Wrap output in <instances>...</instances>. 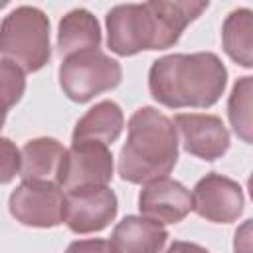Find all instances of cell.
<instances>
[{
    "instance_id": "cell-1",
    "label": "cell",
    "mask_w": 253,
    "mask_h": 253,
    "mask_svg": "<svg viewBox=\"0 0 253 253\" xmlns=\"http://www.w3.org/2000/svg\"><path fill=\"white\" fill-rule=\"evenodd\" d=\"M208 2H142L117 4L107 12V45L121 57L168 49L184 30L208 10Z\"/></svg>"
},
{
    "instance_id": "cell-2",
    "label": "cell",
    "mask_w": 253,
    "mask_h": 253,
    "mask_svg": "<svg viewBox=\"0 0 253 253\" xmlns=\"http://www.w3.org/2000/svg\"><path fill=\"white\" fill-rule=\"evenodd\" d=\"M227 85V69L213 51L170 53L152 61L148 91L168 109L213 107Z\"/></svg>"
},
{
    "instance_id": "cell-3",
    "label": "cell",
    "mask_w": 253,
    "mask_h": 253,
    "mask_svg": "<svg viewBox=\"0 0 253 253\" xmlns=\"http://www.w3.org/2000/svg\"><path fill=\"white\" fill-rule=\"evenodd\" d=\"M126 142L119 152V176L128 184H148L168 176L178 164V130L156 107H140L128 119Z\"/></svg>"
},
{
    "instance_id": "cell-4",
    "label": "cell",
    "mask_w": 253,
    "mask_h": 253,
    "mask_svg": "<svg viewBox=\"0 0 253 253\" xmlns=\"http://www.w3.org/2000/svg\"><path fill=\"white\" fill-rule=\"evenodd\" d=\"M0 55L24 73L45 67L51 59L49 18L38 6H18L0 24Z\"/></svg>"
},
{
    "instance_id": "cell-5",
    "label": "cell",
    "mask_w": 253,
    "mask_h": 253,
    "mask_svg": "<svg viewBox=\"0 0 253 253\" xmlns=\"http://www.w3.org/2000/svg\"><path fill=\"white\" fill-rule=\"evenodd\" d=\"M57 79L63 95L73 103H87L113 91L123 81V67L101 49L73 53L61 59Z\"/></svg>"
},
{
    "instance_id": "cell-6",
    "label": "cell",
    "mask_w": 253,
    "mask_h": 253,
    "mask_svg": "<svg viewBox=\"0 0 253 253\" xmlns=\"http://www.w3.org/2000/svg\"><path fill=\"white\" fill-rule=\"evenodd\" d=\"M8 210L26 227H57L65 215V192L49 180H22L10 194Z\"/></svg>"
},
{
    "instance_id": "cell-7",
    "label": "cell",
    "mask_w": 253,
    "mask_h": 253,
    "mask_svg": "<svg viewBox=\"0 0 253 253\" xmlns=\"http://www.w3.org/2000/svg\"><path fill=\"white\" fill-rule=\"evenodd\" d=\"M113 152L107 144L71 142L59 162L55 184L63 192L89 186H109V182L113 180Z\"/></svg>"
},
{
    "instance_id": "cell-8",
    "label": "cell",
    "mask_w": 253,
    "mask_h": 253,
    "mask_svg": "<svg viewBox=\"0 0 253 253\" xmlns=\"http://www.w3.org/2000/svg\"><path fill=\"white\" fill-rule=\"evenodd\" d=\"M117 211L119 200L109 186H89L65 192L63 223L77 235L103 231L115 221Z\"/></svg>"
},
{
    "instance_id": "cell-9",
    "label": "cell",
    "mask_w": 253,
    "mask_h": 253,
    "mask_svg": "<svg viewBox=\"0 0 253 253\" xmlns=\"http://www.w3.org/2000/svg\"><path fill=\"white\" fill-rule=\"evenodd\" d=\"M245 196L241 186L217 172L200 178L192 192V211L211 223H233L243 213Z\"/></svg>"
},
{
    "instance_id": "cell-10",
    "label": "cell",
    "mask_w": 253,
    "mask_h": 253,
    "mask_svg": "<svg viewBox=\"0 0 253 253\" xmlns=\"http://www.w3.org/2000/svg\"><path fill=\"white\" fill-rule=\"evenodd\" d=\"M174 125L182 136L184 150L200 160L213 162L229 150V130L217 115L180 113L174 117Z\"/></svg>"
},
{
    "instance_id": "cell-11",
    "label": "cell",
    "mask_w": 253,
    "mask_h": 253,
    "mask_svg": "<svg viewBox=\"0 0 253 253\" xmlns=\"http://www.w3.org/2000/svg\"><path fill=\"white\" fill-rule=\"evenodd\" d=\"M140 215L160 223H180L192 211V192L178 180L164 176L142 186L138 194Z\"/></svg>"
},
{
    "instance_id": "cell-12",
    "label": "cell",
    "mask_w": 253,
    "mask_h": 253,
    "mask_svg": "<svg viewBox=\"0 0 253 253\" xmlns=\"http://www.w3.org/2000/svg\"><path fill=\"white\" fill-rule=\"evenodd\" d=\"M166 241L164 225L144 215H126L115 225L109 243L115 253H162Z\"/></svg>"
},
{
    "instance_id": "cell-13",
    "label": "cell",
    "mask_w": 253,
    "mask_h": 253,
    "mask_svg": "<svg viewBox=\"0 0 253 253\" xmlns=\"http://www.w3.org/2000/svg\"><path fill=\"white\" fill-rule=\"evenodd\" d=\"M125 128L123 109L111 101L95 103L77 123L71 134V142H101L111 146Z\"/></svg>"
},
{
    "instance_id": "cell-14",
    "label": "cell",
    "mask_w": 253,
    "mask_h": 253,
    "mask_svg": "<svg viewBox=\"0 0 253 253\" xmlns=\"http://www.w3.org/2000/svg\"><path fill=\"white\" fill-rule=\"evenodd\" d=\"M101 45V26L99 20L87 8L69 10L57 26V51L61 57L99 49Z\"/></svg>"
},
{
    "instance_id": "cell-15",
    "label": "cell",
    "mask_w": 253,
    "mask_h": 253,
    "mask_svg": "<svg viewBox=\"0 0 253 253\" xmlns=\"http://www.w3.org/2000/svg\"><path fill=\"white\" fill-rule=\"evenodd\" d=\"M63 152V144L53 136H38L28 140L20 150V178L55 182Z\"/></svg>"
},
{
    "instance_id": "cell-16",
    "label": "cell",
    "mask_w": 253,
    "mask_h": 253,
    "mask_svg": "<svg viewBox=\"0 0 253 253\" xmlns=\"http://www.w3.org/2000/svg\"><path fill=\"white\" fill-rule=\"evenodd\" d=\"M253 12L249 8H237L227 14L221 26V45L231 61L251 69L253 65Z\"/></svg>"
},
{
    "instance_id": "cell-17",
    "label": "cell",
    "mask_w": 253,
    "mask_h": 253,
    "mask_svg": "<svg viewBox=\"0 0 253 253\" xmlns=\"http://www.w3.org/2000/svg\"><path fill=\"white\" fill-rule=\"evenodd\" d=\"M251 91H253V77L245 75L239 77L229 93L227 99V117L231 123L233 132L247 144L253 140V123H251Z\"/></svg>"
},
{
    "instance_id": "cell-18",
    "label": "cell",
    "mask_w": 253,
    "mask_h": 253,
    "mask_svg": "<svg viewBox=\"0 0 253 253\" xmlns=\"http://www.w3.org/2000/svg\"><path fill=\"white\" fill-rule=\"evenodd\" d=\"M26 91V73L12 61L0 59V130L6 123L8 111L20 103Z\"/></svg>"
},
{
    "instance_id": "cell-19",
    "label": "cell",
    "mask_w": 253,
    "mask_h": 253,
    "mask_svg": "<svg viewBox=\"0 0 253 253\" xmlns=\"http://www.w3.org/2000/svg\"><path fill=\"white\" fill-rule=\"evenodd\" d=\"M20 148L6 136H0V186L10 184L16 176H20Z\"/></svg>"
},
{
    "instance_id": "cell-20",
    "label": "cell",
    "mask_w": 253,
    "mask_h": 253,
    "mask_svg": "<svg viewBox=\"0 0 253 253\" xmlns=\"http://www.w3.org/2000/svg\"><path fill=\"white\" fill-rule=\"evenodd\" d=\"M65 253H115L107 239H75L67 245Z\"/></svg>"
},
{
    "instance_id": "cell-21",
    "label": "cell",
    "mask_w": 253,
    "mask_h": 253,
    "mask_svg": "<svg viewBox=\"0 0 253 253\" xmlns=\"http://www.w3.org/2000/svg\"><path fill=\"white\" fill-rule=\"evenodd\" d=\"M233 251H235V253H251V219H247V221L235 231Z\"/></svg>"
},
{
    "instance_id": "cell-22",
    "label": "cell",
    "mask_w": 253,
    "mask_h": 253,
    "mask_svg": "<svg viewBox=\"0 0 253 253\" xmlns=\"http://www.w3.org/2000/svg\"><path fill=\"white\" fill-rule=\"evenodd\" d=\"M166 253H210L204 245L194 243V241H174L166 249Z\"/></svg>"
}]
</instances>
